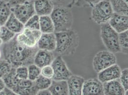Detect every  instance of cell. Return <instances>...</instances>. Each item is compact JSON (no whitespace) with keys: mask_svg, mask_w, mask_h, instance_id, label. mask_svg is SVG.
<instances>
[{"mask_svg":"<svg viewBox=\"0 0 128 95\" xmlns=\"http://www.w3.org/2000/svg\"><path fill=\"white\" fill-rule=\"evenodd\" d=\"M1 47L2 58L14 68L21 66L27 67L34 63V56L38 50V47L29 48L20 44L16 37L9 42L3 43Z\"/></svg>","mask_w":128,"mask_h":95,"instance_id":"6da1fadb","label":"cell"},{"mask_svg":"<svg viewBox=\"0 0 128 95\" xmlns=\"http://www.w3.org/2000/svg\"><path fill=\"white\" fill-rule=\"evenodd\" d=\"M55 34L56 47L54 52L62 57L73 55L80 44L78 32L71 29L65 32H56Z\"/></svg>","mask_w":128,"mask_h":95,"instance_id":"7a4b0ae2","label":"cell"},{"mask_svg":"<svg viewBox=\"0 0 128 95\" xmlns=\"http://www.w3.org/2000/svg\"><path fill=\"white\" fill-rule=\"evenodd\" d=\"M71 8L62 6H54L50 14L53 22L54 33L65 32L72 29L74 19Z\"/></svg>","mask_w":128,"mask_h":95,"instance_id":"3957f363","label":"cell"},{"mask_svg":"<svg viewBox=\"0 0 128 95\" xmlns=\"http://www.w3.org/2000/svg\"><path fill=\"white\" fill-rule=\"evenodd\" d=\"M92 8L91 18L98 25L108 23L114 13L110 0H102Z\"/></svg>","mask_w":128,"mask_h":95,"instance_id":"277c9868","label":"cell"},{"mask_svg":"<svg viewBox=\"0 0 128 95\" xmlns=\"http://www.w3.org/2000/svg\"><path fill=\"white\" fill-rule=\"evenodd\" d=\"M100 37L107 50L114 54L120 52L118 44V33L108 23L101 25Z\"/></svg>","mask_w":128,"mask_h":95,"instance_id":"5b68a950","label":"cell"},{"mask_svg":"<svg viewBox=\"0 0 128 95\" xmlns=\"http://www.w3.org/2000/svg\"><path fill=\"white\" fill-rule=\"evenodd\" d=\"M117 63V58L114 53L108 50H101L96 53L93 58L92 67L98 73L104 69Z\"/></svg>","mask_w":128,"mask_h":95,"instance_id":"8992f818","label":"cell"},{"mask_svg":"<svg viewBox=\"0 0 128 95\" xmlns=\"http://www.w3.org/2000/svg\"><path fill=\"white\" fill-rule=\"evenodd\" d=\"M42 32L39 30H34L26 28L20 33L16 34V39L22 45L29 48L37 47L38 42L41 36Z\"/></svg>","mask_w":128,"mask_h":95,"instance_id":"52a82bcc","label":"cell"},{"mask_svg":"<svg viewBox=\"0 0 128 95\" xmlns=\"http://www.w3.org/2000/svg\"><path fill=\"white\" fill-rule=\"evenodd\" d=\"M51 65L53 69V80L66 81L73 74L61 56H56Z\"/></svg>","mask_w":128,"mask_h":95,"instance_id":"ba28073f","label":"cell"},{"mask_svg":"<svg viewBox=\"0 0 128 95\" xmlns=\"http://www.w3.org/2000/svg\"><path fill=\"white\" fill-rule=\"evenodd\" d=\"M11 9L14 15L24 24L31 17L36 14L34 0L16 6Z\"/></svg>","mask_w":128,"mask_h":95,"instance_id":"9c48e42d","label":"cell"},{"mask_svg":"<svg viewBox=\"0 0 128 95\" xmlns=\"http://www.w3.org/2000/svg\"><path fill=\"white\" fill-rule=\"evenodd\" d=\"M82 95H104L103 84L96 78L85 80Z\"/></svg>","mask_w":128,"mask_h":95,"instance_id":"30bf717a","label":"cell"},{"mask_svg":"<svg viewBox=\"0 0 128 95\" xmlns=\"http://www.w3.org/2000/svg\"><path fill=\"white\" fill-rule=\"evenodd\" d=\"M122 69L117 64L103 69L98 73V79L103 84L119 79Z\"/></svg>","mask_w":128,"mask_h":95,"instance_id":"8fae6325","label":"cell"},{"mask_svg":"<svg viewBox=\"0 0 128 95\" xmlns=\"http://www.w3.org/2000/svg\"><path fill=\"white\" fill-rule=\"evenodd\" d=\"M38 49L54 52L56 47L55 33H42L37 44Z\"/></svg>","mask_w":128,"mask_h":95,"instance_id":"7c38bea8","label":"cell"},{"mask_svg":"<svg viewBox=\"0 0 128 95\" xmlns=\"http://www.w3.org/2000/svg\"><path fill=\"white\" fill-rule=\"evenodd\" d=\"M108 23L118 33L128 31V15L114 12Z\"/></svg>","mask_w":128,"mask_h":95,"instance_id":"4fadbf2b","label":"cell"},{"mask_svg":"<svg viewBox=\"0 0 128 95\" xmlns=\"http://www.w3.org/2000/svg\"><path fill=\"white\" fill-rule=\"evenodd\" d=\"M85 80L83 77L72 74L66 80L69 95H82Z\"/></svg>","mask_w":128,"mask_h":95,"instance_id":"5bb4252c","label":"cell"},{"mask_svg":"<svg viewBox=\"0 0 128 95\" xmlns=\"http://www.w3.org/2000/svg\"><path fill=\"white\" fill-rule=\"evenodd\" d=\"M55 57L53 52L38 49L34 56V64L41 69L46 66L51 65Z\"/></svg>","mask_w":128,"mask_h":95,"instance_id":"9a60e30c","label":"cell"},{"mask_svg":"<svg viewBox=\"0 0 128 95\" xmlns=\"http://www.w3.org/2000/svg\"><path fill=\"white\" fill-rule=\"evenodd\" d=\"M36 14L39 16L50 15L54 8L51 0H34Z\"/></svg>","mask_w":128,"mask_h":95,"instance_id":"2e32d148","label":"cell"},{"mask_svg":"<svg viewBox=\"0 0 128 95\" xmlns=\"http://www.w3.org/2000/svg\"><path fill=\"white\" fill-rule=\"evenodd\" d=\"M103 88L104 95H124L126 91L119 79L103 83Z\"/></svg>","mask_w":128,"mask_h":95,"instance_id":"e0dca14e","label":"cell"},{"mask_svg":"<svg viewBox=\"0 0 128 95\" xmlns=\"http://www.w3.org/2000/svg\"><path fill=\"white\" fill-rule=\"evenodd\" d=\"M51 95H69L66 81H56L52 80L48 89Z\"/></svg>","mask_w":128,"mask_h":95,"instance_id":"ac0fdd59","label":"cell"},{"mask_svg":"<svg viewBox=\"0 0 128 95\" xmlns=\"http://www.w3.org/2000/svg\"><path fill=\"white\" fill-rule=\"evenodd\" d=\"M4 26L16 35L21 32L24 28V24L20 21L12 13Z\"/></svg>","mask_w":128,"mask_h":95,"instance_id":"d6986e66","label":"cell"},{"mask_svg":"<svg viewBox=\"0 0 128 95\" xmlns=\"http://www.w3.org/2000/svg\"><path fill=\"white\" fill-rule=\"evenodd\" d=\"M39 25L42 33H54V24L50 15L39 16Z\"/></svg>","mask_w":128,"mask_h":95,"instance_id":"ffe728a7","label":"cell"},{"mask_svg":"<svg viewBox=\"0 0 128 95\" xmlns=\"http://www.w3.org/2000/svg\"><path fill=\"white\" fill-rule=\"evenodd\" d=\"M2 79L4 82L6 88L12 91L16 89L20 80L16 77V68H12L11 71Z\"/></svg>","mask_w":128,"mask_h":95,"instance_id":"44dd1931","label":"cell"},{"mask_svg":"<svg viewBox=\"0 0 128 95\" xmlns=\"http://www.w3.org/2000/svg\"><path fill=\"white\" fill-rule=\"evenodd\" d=\"M114 13L128 15V0H110Z\"/></svg>","mask_w":128,"mask_h":95,"instance_id":"7402d4cb","label":"cell"},{"mask_svg":"<svg viewBox=\"0 0 128 95\" xmlns=\"http://www.w3.org/2000/svg\"><path fill=\"white\" fill-rule=\"evenodd\" d=\"M12 13L11 7L4 0H0V26H4Z\"/></svg>","mask_w":128,"mask_h":95,"instance_id":"603a6c76","label":"cell"},{"mask_svg":"<svg viewBox=\"0 0 128 95\" xmlns=\"http://www.w3.org/2000/svg\"><path fill=\"white\" fill-rule=\"evenodd\" d=\"M52 79L46 78L40 75L34 82V85L38 90H48L52 83Z\"/></svg>","mask_w":128,"mask_h":95,"instance_id":"cb8c5ba5","label":"cell"},{"mask_svg":"<svg viewBox=\"0 0 128 95\" xmlns=\"http://www.w3.org/2000/svg\"><path fill=\"white\" fill-rule=\"evenodd\" d=\"M128 31L118 33V44L120 52L126 55L128 54Z\"/></svg>","mask_w":128,"mask_h":95,"instance_id":"d4e9b609","label":"cell"},{"mask_svg":"<svg viewBox=\"0 0 128 95\" xmlns=\"http://www.w3.org/2000/svg\"><path fill=\"white\" fill-rule=\"evenodd\" d=\"M28 79L32 81H34L41 75V68L34 64L27 66Z\"/></svg>","mask_w":128,"mask_h":95,"instance_id":"484cf974","label":"cell"},{"mask_svg":"<svg viewBox=\"0 0 128 95\" xmlns=\"http://www.w3.org/2000/svg\"><path fill=\"white\" fill-rule=\"evenodd\" d=\"M16 34L11 32L5 26H1L0 31V38L3 43L9 42L16 37Z\"/></svg>","mask_w":128,"mask_h":95,"instance_id":"4316f807","label":"cell"},{"mask_svg":"<svg viewBox=\"0 0 128 95\" xmlns=\"http://www.w3.org/2000/svg\"><path fill=\"white\" fill-rule=\"evenodd\" d=\"M24 28L34 30H39V16L37 14H34L24 24Z\"/></svg>","mask_w":128,"mask_h":95,"instance_id":"83f0119b","label":"cell"},{"mask_svg":"<svg viewBox=\"0 0 128 95\" xmlns=\"http://www.w3.org/2000/svg\"><path fill=\"white\" fill-rule=\"evenodd\" d=\"M12 67L10 63L4 58L0 60V79L4 78L8 74Z\"/></svg>","mask_w":128,"mask_h":95,"instance_id":"f1b7e54d","label":"cell"},{"mask_svg":"<svg viewBox=\"0 0 128 95\" xmlns=\"http://www.w3.org/2000/svg\"><path fill=\"white\" fill-rule=\"evenodd\" d=\"M16 77L18 79H28V68L25 66H21L16 68Z\"/></svg>","mask_w":128,"mask_h":95,"instance_id":"f546056e","label":"cell"},{"mask_svg":"<svg viewBox=\"0 0 128 95\" xmlns=\"http://www.w3.org/2000/svg\"><path fill=\"white\" fill-rule=\"evenodd\" d=\"M102 0H77L75 5L80 7H92Z\"/></svg>","mask_w":128,"mask_h":95,"instance_id":"4dcf8cb0","label":"cell"},{"mask_svg":"<svg viewBox=\"0 0 128 95\" xmlns=\"http://www.w3.org/2000/svg\"><path fill=\"white\" fill-rule=\"evenodd\" d=\"M54 6H62L71 8L75 4L77 0H51Z\"/></svg>","mask_w":128,"mask_h":95,"instance_id":"1f68e13d","label":"cell"},{"mask_svg":"<svg viewBox=\"0 0 128 95\" xmlns=\"http://www.w3.org/2000/svg\"><path fill=\"white\" fill-rule=\"evenodd\" d=\"M39 90L34 85L29 88L22 89L17 90L16 93L19 95H36Z\"/></svg>","mask_w":128,"mask_h":95,"instance_id":"d6a6232c","label":"cell"},{"mask_svg":"<svg viewBox=\"0 0 128 95\" xmlns=\"http://www.w3.org/2000/svg\"><path fill=\"white\" fill-rule=\"evenodd\" d=\"M34 85V81H32L29 79H24V80L20 79L18 82L17 87L15 90H13V91L16 92L17 90L19 89L29 88L32 87Z\"/></svg>","mask_w":128,"mask_h":95,"instance_id":"836d02e7","label":"cell"},{"mask_svg":"<svg viewBox=\"0 0 128 95\" xmlns=\"http://www.w3.org/2000/svg\"><path fill=\"white\" fill-rule=\"evenodd\" d=\"M128 68L122 70L121 74L119 78V80L125 90H128Z\"/></svg>","mask_w":128,"mask_h":95,"instance_id":"e575fe53","label":"cell"},{"mask_svg":"<svg viewBox=\"0 0 128 95\" xmlns=\"http://www.w3.org/2000/svg\"><path fill=\"white\" fill-rule=\"evenodd\" d=\"M41 75L46 78H48L49 79H53L54 71L51 65L46 66L41 68Z\"/></svg>","mask_w":128,"mask_h":95,"instance_id":"d590c367","label":"cell"},{"mask_svg":"<svg viewBox=\"0 0 128 95\" xmlns=\"http://www.w3.org/2000/svg\"><path fill=\"white\" fill-rule=\"evenodd\" d=\"M11 7V8L20 4H22L26 2L32 0H4Z\"/></svg>","mask_w":128,"mask_h":95,"instance_id":"8d00e7d4","label":"cell"},{"mask_svg":"<svg viewBox=\"0 0 128 95\" xmlns=\"http://www.w3.org/2000/svg\"><path fill=\"white\" fill-rule=\"evenodd\" d=\"M4 92V95H19L17 93L14 92V91H13L12 90H10L7 88H5Z\"/></svg>","mask_w":128,"mask_h":95,"instance_id":"74e56055","label":"cell"},{"mask_svg":"<svg viewBox=\"0 0 128 95\" xmlns=\"http://www.w3.org/2000/svg\"><path fill=\"white\" fill-rule=\"evenodd\" d=\"M36 95H51L48 90H39Z\"/></svg>","mask_w":128,"mask_h":95,"instance_id":"f35d334b","label":"cell"},{"mask_svg":"<svg viewBox=\"0 0 128 95\" xmlns=\"http://www.w3.org/2000/svg\"><path fill=\"white\" fill-rule=\"evenodd\" d=\"M6 88V85L3 79H0V93L3 92Z\"/></svg>","mask_w":128,"mask_h":95,"instance_id":"ab89813d","label":"cell"},{"mask_svg":"<svg viewBox=\"0 0 128 95\" xmlns=\"http://www.w3.org/2000/svg\"><path fill=\"white\" fill-rule=\"evenodd\" d=\"M2 51L1 48H0V60L1 59H2Z\"/></svg>","mask_w":128,"mask_h":95,"instance_id":"60d3db41","label":"cell"},{"mask_svg":"<svg viewBox=\"0 0 128 95\" xmlns=\"http://www.w3.org/2000/svg\"><path fill=\"white\" fill-rule=\"evenodd\" d=\"M2 44H3V42H2V40H1L0 38V47L2 46Z\"/></svg>","mask_w":128,"mask_h":95,"instance_id":"b9f144b4","label":"cell"},{"mask_svg":"<svg viewBox=\"0 0 128 95\" xmlns=\"http://www.w3.org/2000/svg\"><path fill=\"white\" fill-rule=\"evenodd\" d=\"M128 90H127V91H125V94H124V95H128Z\"/></svg>","mask_w":128,"mask_h":95,"instance_id":"7bdbcfd3","label":"cell"},{"mask_svg":"<svg viewBox=\"0 0 128 95\" xmlns=\"http://www.w3.org/2000/svg\"><path fill=\"white\" fill-rule=\"evenodd\" d=\"M0 95H4V92L3 91V92L0 93Z\"/></svg>","mask_w":128,"mask_h":95,"instance_id":"ee69618b","label":"cell"},{"mask_svg":"<svg viewBox=\"0 0 128 95\" xmlns=\"http://www.w3.org/2000/svg\"><path fill=\"white\" fill-rule=\"evenodd\" d=\"M0 28H1V26H0Z\"/></svg>","mask_w":128,"mask_h":95,"instance_id":"f6af8a7d","label":"cell"}]
</instances>
